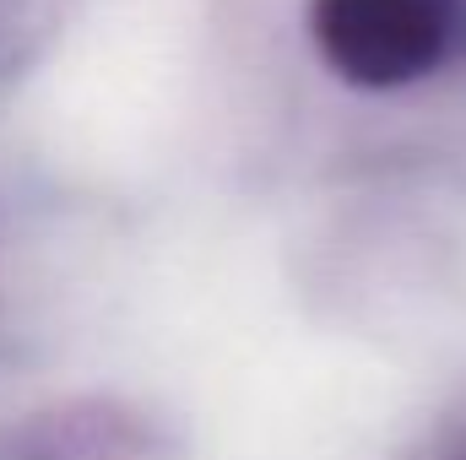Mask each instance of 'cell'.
I'll use <instances>...</instances> for the list:
<instances>
[{
  "label": "cell",
  "mask_w": 466,
  "mask_h": 460,
  "mask_svg": "<svg viewBox=\"0 0 466 460\" xmlns=\"http://www.w3.org/2000/svg\"><path fill=\"white\" fill-rule=\"evenodd\" d=\"M466 0H315V44L337 76L358 87H401L434 71L456 33Z\"/></svg>",
  "instance_id": "cell-1"
},
{
  "label": "cell",
  "mask_w": 466,
  "mask_h": 460,
  "mask_svg": "<svg viewBox=\"0 0 466 460\" xmlns=\"http://www.w3.org/2000/svg\"><path fill=\"white\" fill-rule=\"evenodd\" d=\"M445 460H466V434L456 439V445H451V455H445Z\"/></svg>",
  "instance_id": "cell-2"
}]
</instances>
